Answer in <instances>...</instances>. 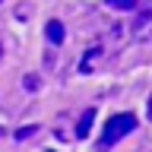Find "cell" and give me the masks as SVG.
Returning a JSON list of instances; mask_svg holds the SVG:
<instances>
[{"instance_id": "9c48e42d", "label": "cell", "mask_w": 152, "mask_h": 152, "mask_svg": "<svg viewBox=\"0 0 152 152\" xmlns=\"http://www.w3.org/2000/svg\"><path fill=\"white\" fill-rule=\"evenodd\" d=\"M146 114H149V121H152V95H149V111H146Z\"/></svg>"}, {"instance_id": "30bf717a", "label": "cell", "mask_w": 152, "mask_h": 152, "mask_svg": "<svg viewBox=\"0 0 152 152\" xmlns=\"http://www.w3.org/2000/svg\"><path fill=\"white\" fill-rule=\"evenodd\" d=\"M0 54H3V48H0Z\"/></svg>"}, {"instance_id": "ba28073f", "label": "cell", "mask_w": 152, "mask_h": 152, "mask_svg": "<svg viewBox=\"0 0 152 152\" xmlns=\"http://www.w3.org/2000/svg\"><path fill=\"white\" fill-rule=\"evenodd\" d=\"M22 86H26V89H38V79H35V76H26V79H22Z\"/></svg>"}, {"instance_id": "5b68a950", "label": "cell", "mask_w": 152, "mask_h": 152, "mask_svg": "<svg viewBox=\"0 0 152 152\" xmlns=\"http://www.w3.org/2000/svg\"><path fill=\"white\" fill-rule=\"evenodd\" d=\"M102 54H104V48H98V45H95L92 51H89V54L83 57V64H79V70H83V73H92V66H95V60H98V57H102Z\"/></svg>"}, {"instance_id": "7a4b0ae2", "label": "cell", "mask_w": 152, "mask_h": 152, "mask_svg": "<svg viewBox=\"0 0 152 152\" xmlns=\"http://www.w3.org/2000/svg\"><path fill=\"white\" fill-rule=\"evenodd\" d=\"M140 16H133V26H130V38H146L152 28V7H136Z\"/></svg>"}, {"instance_id": "8fae6325", "label": "cell", "mask_w": 152, "mask_h": 152, "mask_svg": "<svg viewBox=\"0 0 152 152\" xmlns=\"http://www.w3.org/2000/svg\"><path fill=\"white\" fill-rule=\"evenodd\" d=\"M0 136H3V130H0Z\"/></svg>"}, {"instance_id": "3957f363", "label": "cell", "mask_w": 152, "mask_h": 152, "mask_svg": "<svg viewBox=\"0 0 152 152\" xmlns=\"http://www.w3.org/2000/svg\"><path fill=\"white\" fill-rule=\"evenodd\" d=\"M45 35H48V41L51 45H64V38H66V32H64V22L60 19H48V26H45Z\"/></svg>"}, {"instance_id": "6da1fadb", "label": "cell", "mask_w": 152, "mask_h": 152, "mask_svg": "<svg viewBox=\"0 0 152 152\" xmlns=\"http://www.w3.org/2000/svg\"><path fill=\"white\" fill-rule=\"evenodd\" d=\"M136 127H140V124H136V114H130V111L108 117L104 133H102V140H98V149H111V146H117V142H121L124 136H130Z\"/></svg>"}, {"instance_id": "277c9868", "label": "cell", "mask_w": 152, "mask_h": 152, "mask_svg": "<svg viewBox=\"0 0 152 152\" xmlns=\"http://www.w3.org/2000/svg\"><path fill=\"white\" fill-rule=\"evenodd\" d=\"M92 121H95V111L89 108V111L79 117V124H76V136H79V140H86V136H89V130H92Z\"/></svg>"}, {"instance_id": "52a82bcc", "label": "cell", "mask_w": 152, "mask_h": 152, "mask_svg": "<svg viewBox=\"0 0 152 152\" xmlns=\"http://www.w3.org/2000/svg\"><path fill=\"white\" fill-rule=\"evenodd\" d=\"M35 130H38L35 124H32V127H22V130L16 133V140H28V136H35Z\"/></svg>"}, {"instance_id": "8992f818", "label": "cell", "mask_w": 152, "mask_h": 152, "mask_svg": "<svg viewBox=\"0 0 152 152\" xmlns=\"http://www.w3.org/2000/svg\"><path fill=\"white\" fill-rule=\"evenodd\" d=\"M111 10H124V13H136V7H140V0H104Z\"/></svg>"}]
</instances>
